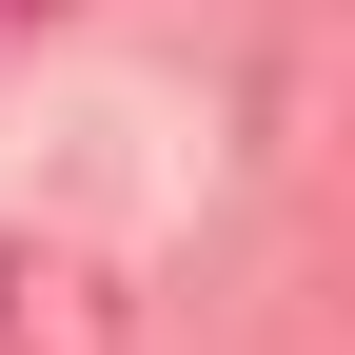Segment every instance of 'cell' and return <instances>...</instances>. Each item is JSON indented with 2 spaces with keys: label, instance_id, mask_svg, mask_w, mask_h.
<instances>
[{
  "label": "cell",
  "instance_id": "6da1fadb",
  "mask_svg": "<svg viewBox=\"0 0 355 355\" xmlns=\"http://www.w3.org/2000/svg\"><path fill=\"white\" fill-rule=\"evenodd\" d=\"M0 355H119V277H99V257L0 237Z\"/></svg>",
  "mask_w": 355,
  "mask_h": 355
},
{
  "label": "cell",
  "instance_id": "7a4b0ae2",
  "mask_svg": "<svg viewBox=\"0 0 355 355\" xmlns=\"http://www.w3.org/2000/svg\"><path fill=\"white\" fill-rule=\"evenodd\" d=\"M20 20H40V0H20Z\"/></svg>",
  "mask_w": 355,
  "mask_h": 355
}]
</instances>
